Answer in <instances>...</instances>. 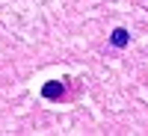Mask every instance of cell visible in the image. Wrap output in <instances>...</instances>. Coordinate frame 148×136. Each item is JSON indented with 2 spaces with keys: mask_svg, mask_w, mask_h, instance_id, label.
Here are the masks:
<instances>
[{
  "mask_svg": "<svg viewBox=\"0 0 148 136\" xmlns=\"http://www.w3.org/2000/svg\"><path fill=\"white\" fill-rule=\"evenodd\" d=\"M42 95L47 98V101H53V98H59V95H62V83H47L45 89H42Z\"/></svg>",
  "mask_w": 148,
  "mask_h": 136,
  "instance_id": "cell-2",
  "label": "cell"
},
{
  "mask_svg": "<svg viewBox=\"0 0 148 136\" xmlns=\"http://www.w3.org/2000/svg\"><path fill=\"white\" fill-rule=\"evenodd\" d=\"M110 42H113V47H125V44L130 42V33H127L125 27H119V30H113V36H110Z\"/></svg>",
  "mask_w": 148,
  "mask_h": 136,
  "instance_id": "cell-1",
  "label": "cell"
}]
</instances>
